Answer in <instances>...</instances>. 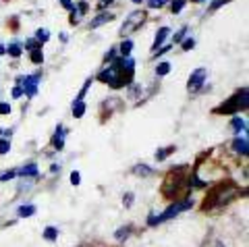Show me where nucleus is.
Instances as JSON below:
<instances>
[{
  "mask_svg": "<svg viewBox=\"0 0 249 247\" xmlns=\"http://www.w3.org/2000/svg\"><path fill=\"white\" fill-rule=\"evenodd\" d=\"M42 237H44L48 243H54V241L58 239V229H56V227H46L44 233H42Z\"/></svg>",
  "mask_w": 249,
  "mask_h": 247,
  "instance_id": "12",
  "label": "nucleus"
},
{
  "mask_svg": "<svg viewBox=\"0 0 249 247\" xmlns=\"http://www.w3.org/2000/svg\"><path fill=\"white\" fill-rule=\"evenodd\" d=\"M243 108H247V89H239L235 96H232L231 100H227V102L222 104V108H218L216 112H224V114H231V112H237V110H243Z\"/></svg>",
  "mask_w": 249,
  "mask_h": 247,
  "instance_id": "3",
  "label": "nucleus"
},
{
  "mask_svg": "<svg viewBox=\"0 0 249 247\" xmlns=\"http://www.w3.org/2000/svg\"><path fill=\"white\" fill-rule=\"evenodd\" d=\"M232 131H235L237 135H241V133H247V125H245V121L243 119H235L232 121Z\"/></svg>",
  "mask_w": 249,
  "mask_h": 247,
  "instance_id": "15",
  "label": "nucleus"
},
{
  "mask_svg": "<svg viewBox=\"0 0 249 247\" xmlns=\"http://www.w3.org/2000/svg\"><path fill=\"white\" fill-rule=\"evenodd\" d=\"M191 208H193V197L181 199V202H173L164 212H160V214H154V212H152L150 216H147V225H150V227H158V225H162V222L173 220V218H177L178 214L191 210Z\"/></svg>",
  "mask_w": 249,
  "mask_h": 247,
  "instance_id": "1",
  "label": "nucleus"
},
{
  "mask_svg": "<svg viewBox=\"0 0 249 247\" xmlns=\"http://www.w3.org/2000/svg\"><path fill=\"white\" fill-rule=\"evenodd\" d=\"M50 171H52V175H58V171H60V166H56V164H52V168H50Z\"/></svg>",
  "mask_w": 249,
  "mask_h": 247,
  "instance_id": "36",
  "label": "nucleus"
},
{
  "mask_svg": "<svg viewBox=\"0 0 249 247\" xmlns=\"http://www.w3.org/2000/svg\"><path fill=\"white\" fill-rule=\"evenodd\" d=\"M4 50L9 52L11 56H15V58L21 56V46H19V44H9V48H4Z\"/></svg>",
  "mask_w": 249,
  "mask_h": 247,
  "instance_id": "21",
  "label": "nucleus"
},
{
  "mask_svg": "<svg viewBox=\"0 0 249 247\" xmlns=\"http://www.w3.org/2000/svg\"><path fill=\"white\" fill-rule=\"evenodd\" d=\"M170 152H175V148H173V145H170V148H164V150H156V160H158V162H162V160H166V156H168V154Z\"/></svg>",
  "mask_w": 249,
  "mask_h": 247,
  "instance_id": "19",
  "label": "nucleus"
},
{
  "mask_svg": "<svg viewBox=\"0 0 249 247\" xmlns=\"http://www.w3.org/2000/svg\"><path fill=\"white\" fill-rule=\"evenodd\" d=\"M15 176H17V171L15 168H11V171H6L4 175H0V183H6V181H13Z\"/></svg>",
  "mask_w": 249,
  "mask_h": 247,
  "instance_id": "22",
  "label": "nucleus"
},
{
  "mask_svg": "<svg viewBox=\"0 0 249 247\" xmlns=\"http://www.w3.org/2000/svg\"><path fill=\"white\" fill-rule=\"evenodd\" d=\"M131 233H133V225L121 227V229L114 233V239H116V241H119V243H124V241H127V239L131 237Z\"/></svg>",
  "mask_w": 249,
  "mask_h": 247,
  "instance_id": "11",
  "label": "nucleus"
},
{
  "mask_svg": "<svg viewBox=\"0 0 249 247\" xmlns=\"http://www.w3.org/2000/svg\"><path fill=\"white\" fill-rule=\"evenodd\" d=\"M168 0H147V4H150V9H160L162 4H166Z\"/></svg>",
  "mask_w": 249,
  "mask_h": 247,
  "instance_id": "29",
  "label": "nucleus"
},
{
  "mask_svg": "<svg viewBox=\"0 0 249 247\" xmlns=\"http://www.w3.org/2000/svg\"><path fill=\"white\" fill-rule=\"evenodd\" d=\"M196 2H197V0H196Z\"/></svg>",
  "mask_w": 249,
  "mask_h": 247,
  "instance_id": "40",
  "label": "nucleus"
},
{
  "mask_svg": "<svg viewBox=\"0 0 249 247\" xmlns=\"http://www.w3.org/2000/svg\"><path fill=\"white\" fill-rule=\"evenodd\" d=\"M42 75H27V77H19V83H25L23 86V94H27L29 98H34L37 94V83H40Z\"/></svg>",
  "mask_w": 249,
  "mask_h": 247,
  "instance_id": "5",
  "label": "nucleus"
},
{
  "mask_svg": "<svg viewBox=\"0 0 249 247\" xmlns=\"http://www.w3.org/2000/svg\"><path fill=\"white\" fill-rule=\"evenodd\" d=\"M193 46H196V40H193V37H187V40L181 44V48H183V50H191Z\"/></svg>",
  "mask_w": 249,
  "mask_h": 247,
  "instance_id": "30",
  "label": "nucleus"
},
{
  "mask_svg": "<svg viewBox=\"0 0 249 247\" xmlns=\"http://www.w3.org/2000/svg\"><path fill=\"white\" fill-rule=\"evenodd\" d=\"M133 2H135V4H139V2H142V0H133Z\"/></svg>",
  "mask_w": 249,
  "mask_h": 247,
  "instance_id": "39",
  "label": "nucleus"
},
{
  "mask_svg": "<svg viewBox=\"0 0 249 247\" xmlns=\"http://www.w3.org/2000/svg\"><path fill=\"white\" fill-rule=\"evenodd\" d=\"M143 21H145V15L142 11H135V13H131L129 17H127V23L123 25L121 29V35H129V34H133L135 29H139L143 25Z\"/></svg>",
  "mask_w": 249,
  "mask_h": 247,
  "instance_id": "4",
  "label": "nucleus"
},
{
  "mask_svg": "<svg viewBox=\"0 0 249 247\" xmlns=\"http://www.w3.org/2000/svg\"><path fill=\"white\" fill-rule=\"evenodd\" d=\"M156 73H158V77H164L170 73V63H160L158 67H156Z\"/></svg>",
  "mask_w": 249,
  "mask_h": 247,
  "instance_id": "20",
  "label": "nucleus"
},
{
  "mask_svg": "<svg viewBox=\"0 0 249 247\" xmlns=\"http://www.w3.org/2000/svg\"><path fill=\"white\" fill-rule=\"evenodd\" d=\"M48 37H50V32H48V29H40V32H37V37H36V40L40 42V44H44V42H48Z\"/></svg>",
  "mask_w": 249,
  "mask_h": 247,
  "instance_id": "26",
  "label": "nucleus"
},
{
  "mask_svg": "<svg viewBox=\"0 0 249 247\" xmlns=\"http://www.w3.org/2000/svg\"><path fill=\"white\" fill-rule=\"evenodd\" d=\"M40 175V168H37L36 162H29L27 166H23L21 171H17V176H27V179H36Z\"/></svg>",
  "mask_w": 249,
  "mask_h": 247,
  "instance_id": "9",
  "label": "nucleus"
},
{
  "mask_svg": "<svg viewBox=\"0 0 249 247\" xmlns=\"http://www.w3.org/2000/svg\"><path fill=\"white\" fill-rule=\"evenodd\" d=\"M23 96V88L17 86V88H13V98H21Z\"/></svg>",
  "mask_w": 249,
  "mask_h": 247,
  "instance_id": "33",
  "label": "nucleus"
},
{
  "mask_svg": "<svg viewBox=\"0 0 249 247\" xmlns=\"http://www.w3.org/2000/svg\"><path fill=\"white\" fill-rule=\"evenodd\" d=\"M9 112H11V106L4 104V102H0V114H9Z\"/></svg>",
  "mask_w": 249,
  "mask_h": 247,
  "instance_id": "32",
  "label": "nucleus"
},
{
  "mask_svg": "<svg viewBox=\"0 0 249 247\" xmlns=\"http://www.w3.org/2000/svg\"><path fill=\"white\" fill-rule=\"evenodd\" d=\"M168 35H170V29H168V27H162L160 32L156 34V42H154V46H152V52H156V50H158L160 46L166 42V37H168Z\"/></svg>",
  "mask_w": 249,
  "mask_h": 247,
  "instance_id": "10",
  "label": "nucleus"
},
{
  "mask_svg": "<svg viewBox=\"0 0 249 247\" xmlns=\"http://www.w3.org/2000/svg\"><path fill=\"white\" fill-rule=\"evenodd\" d=\"M17 214L21 216V218H29V216L36 214V206L34 204H23V206H19Z\"/></svg>",
  "mask_w": 249,
  "mask_h": 247,
  "instance_id": "13",
  "label": "nucleus"
},
{
  "mask_svg": "<svg viewBox=\"0 0 249 247\" xmlns=\"http://www.w3.org/2000/svg\"><path fill=\"white\" fill-rule=\"evenodd\" d=\"M185 6V0H173V13H181Z\"/></svg>",
  "mask_w": 249,
  "mask_h": 247,
  "instance_id": "27",
  "label": "nucleus"
},
{
  "mask_svg": "<svg viewBox=\"0 0 249 247\" xmlns=\"http://www.w3.org/2000/svg\"><path fill=\"white\" fill-rule=\"evenodd\" d=\"M206 75H208L206 69H197V71H193L191 77H189V81H187V89H189V91H197L201 86H204Z\"/></svg>",
  "mask_w": 249,
  "mask_h": 247,
  "instance_id": "6",
  "label": "nucleus"
},
{
  "mask_svg": "<svg viewBox=\"0 0 249 247\" xmlns=\"http://www.w3.org/2000/svg\"><path fill=\"white\" fill-rule=\"evenodd\" d=\"M133 202H135V195L131 194V191H127V194L123 195V206L124 208H131V206H133Z\"/></svg>",
  "mask_w": 249,
  "mask_h": 247,
  "instance_id": "23",
  "label": "nucleus"
},
{
  "mask_svg": "<svg viewBox=\"0 0 249 247\" xmlns=\"http://www.w3.org/2000/svg\"><path fill=\"white\" fill-rule=\"evenodd\" d=\"M185 34H187V27H183V29H181V32H178V34H177V35L173 37V42H181Z\"/></svg>",
  "mask_w": 249,
  "mask_h": 247,
  "instance_id": "31",
  "label": "nucleus"
},
{
  "mask_svg": "<svg viewBox=\"0 0 249 247\" xmlns=\"http://www.w3.org/2000/svg\"><path fill=\"white\" fill-rule=\"evenodd\" d=\"M31 60H34L36 65L44 63V54H42V50H31Z\"/></svg>",
  "mask_w": 249,
  "mask_h": 247,
  "instance_id": "24",
  "label": "nucleus"
},
{
  "mask_svg": "<svg viewBox=\"0 0 249 247\" xmlns=\"http://www.w3.org/2000/svg\"><path fill=\"white\" fill-rule=\"evenodd\" d=\"M85 114V104H83V100H75V104H73V117L75 119H81Z\"/></svg>",
  "mask_w": 249,
  "mask_h": 247,
  "instance_id": "14",
  "label": "nucleus"
},
{
  "mask_svg": "<svg viewBox=\"0 0 249 247\" xmlns=\"http://www.w3.org/2000/svg\"><path fill=\"white\" fill-rule=\"evenodd\" d=\"M232 150H235L239 156H247V154H249L247 135H237V137H235V141H232Z\"/></svg>",
  "mask_w": 249,
  "mask_h": 247,
  "instance_id": "7",
  "label": "nucleus"
},
{
  "mask_svg": "<svg viewBox=\"0 0 249 247\" xmlns=\"http://www.w3.org/2000/svg\"><path fill=\"white\" fill-rule=\"evenodd\" d=\"M110 2H112V0H102V2H100V6H98V9H104V6H106V4H110Z\"/></svg>",
  "mask_w": 249,
  "mask_h": 247,
  "instance_id": "37",
  "label": "nucleus"
},
{
  "mask_svg": "<svg viewBox=\"0 0 249 247\" xmlns=\"http://www.w3.org/2000/svg\"><path fill=\"white\" fill-rule=\"evenodd\" d=\"M71 185H75V187H77V185H81V175H79V171H73V173H71Z\"/></svg>",
  "mask_w": 249,
  "mask_h": 247,
  "instance_id": "28",
  "label": "nucleus"
},
{
  "mask_svg": "<svg viewBox=\"0 0 249 247\" xmlns=\"http://www.w3.org/2000/svg\"><path fill=\"white\" fill-rule=\"evenodd\" d=\"M9 150H11V140L9 137L0 140V154H9Z\"/></svg>",
  "mask_w": 249,
  "mask_h": 247,
  "instance_id": "25",
  "label": "nucleus"
},
{
  "mask_svg": "<svg viewBox=\"0 0 249 247\" xmlns=\"http://www.w3.org/2000/svg\"><path fill=\"white\" fill-rule=\"evenodd\" d=\"M154 171L147 164H137V166H133V175H137V176H150Z\"/></svg>",
  "mask_w": 249,
  "mask_h": 247,
  "instance_id": "16",
  "label": "nucleus"
},
{
  "mask_svg": "<svg viewBox=\"0 0 249 247\" xmlns=\"http://www.w3.org/2000/svg\"><path fill=\"white\" fill-rule=\"evenodd\" d=\"M131 50H133V42H131V40H123V44H121V54H123V56H131Z\"/></svg>",
  "mask_w": 249,
  "mask_h": 247,
  "instance_id": "18",
  "label": "nucleus"
},
{
  "mask_svg": "<svg viewBox=\"0 0 249 247\" xmlns=\"http://www.w3.org/2000/svg\"><path fill=\"white\" fill-rule=\"evenodd\" d=\"M224 2H229V0H214V2H212V9H218V6L224 4Z\"/></svg>",
  "mask_w": 249,
  "mask_h": 247,
  "instance_id": "35",
  "label": "nucleus"
},
{
  "mask_svg": "<svg viewBox=\"0 0 249 247\" xmlns=\"http://www.w3.org/2000/svg\"><path fill=\"white\" fill-rule=\"evenodd\" d=\"M232 195H235V187L232 185H220L218 189L212 191V195L206 197V210L208 208H216V206H224V204H229Z\"/></svg>",
  "mask_w": 249,
  "mask_h": 247,
  "instance_id": "2",
  "label": "nucleus"
},
{
  "mask_svg": "<svg viewBox=\"0 0 249 247\" xmlns=\"http://www.w3.org/2000/svg\"><path fill=\"white\" fill-rule=\"evenodd\" d=\"M60 2H62V6H65V9H69V11L73 9V2H71V0H60Z\"/></svg>",
  "mask_w": 249,
  "mask_h": 247,
  "instance_id": "34",
  "label": "nucleus"
},
{
  "mask_svg": "<svg viewBox=\"0 0 249 247\" xmlns=\"http://www.w3.org/2000/svg\"><path fill=\"white\" fill-rule=\"evenodd\" d=\"M110 19H112L110 13H102V15H98V17L91 21V27H100V25H104L106 21H110Z\"/></svg>",
  "mask_w": 249,
  "mask_h": 247,
  "instance_id": "17",
  "label": "nucleus"
},
{
  "mask_svg": "<svg viewBox=\"0 0 249 247\" xmlns=\"http://www.w3.org/2000/svg\"><path fill=\"white\" fill-rule=\"evenodd\" d=\"M65 135H67V129L62 125H58L56 131H54V137H52L54 150H62V148H65Z\"/></svg>",
  "mask_w": 249,
  "mask_h": 247,
  "instance_id": "8",
  "label": "nucleus"
},
{
  "mask_svg": "<svg viewBox=\"0 0 249 247\" xmlns=\"http://www.w3.org/2000/svg\"><path fill=\"white\" fill-rule=\"evenodd\" d=\"M6 50H4V46H0V54H4Z\"/></svg>",
  "mask_w": 249,
  "mask_h": 247,
  "instance_id": "38",
  "label": "nucleus"
}]
</instances>
